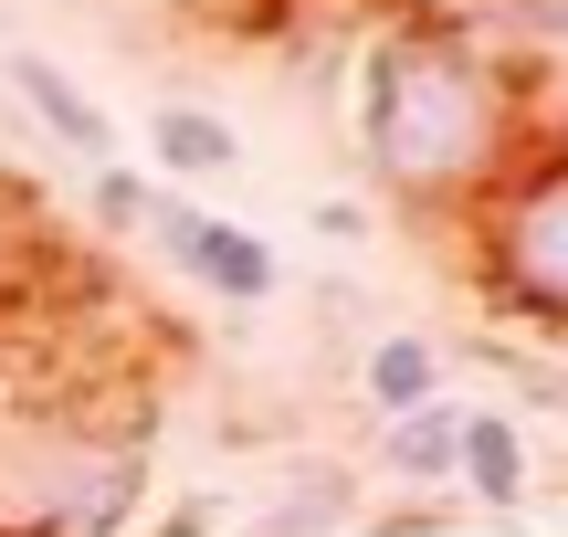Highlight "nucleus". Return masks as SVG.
<instances>
[{
	"mask_svg": "<svg viewBox=\"0 0 568 537\" xmlns=\"http://www.w3.org/2000/svg\"><path fill=\"white\" fill-rule=\"evenodd\" d=\"M316 232H326V243H358L368 211H358V201H316Z\"/></svg>",
	"mask_w": 568,
	"mask_h": 537,
	"instance_id": "12",
	"label": "nucleus"
},
{
	"mask_svg": "<svg viewBox=\"0 0 568 537\" xmlns=\"http://www.w3.org/2000/svg\"><path fill=\"white\" fill-rule=\"evenodd\" d=\"M211 527H222V517H211V496H190V506H180V517H169L159 537H211Z\"/></svg>",
	"mask_w": 568,
	"mask_h": 537,
	"instance_id": "13",
	"label": "nucleus"
},
{
	"mask_svg": "<svg viewBox=\"0 0 568 537\" xmlns=\"http://www.w3.org/2000/svg\"><path fill=\"white\" fill-rule=\"evenodd\" d=\"M84 211H95V222L105 232H138V211H148V180H138V169H84Z\"/></svg>",
	"mask_w": 568,
	"mask_h": 537,
	"instance_id": "9",
	"label": "nucleus"
},
{
	"mask_svg": "<svg viewBox=\"0 0 568 537\" xmlns=\"http://www.w3.org/2000/svg\"><path fill=\"white\" fill-rule=\"evenodd\" d=\"M453 475H464L495 517H516V506H527V433H516V412H464V454H453Z\"/></svg>",
	"mask_w": 568,
	"mask_h": 537,
	"instance_id": "7",
	"label": "nucleus"
},
{
	"mask_svg": "<svg viewBox=\"0 0 568 537\" xmlns=\"http://www.w3.org/2000/svg\"><path fill=\"white\" fill-rule=\"evenodd\" d=\"M138 243H159V264H169V274H190V285L232 295V306H264V295H274V243H264V232L222 222V211L180 201V190H159V180H148Z\"/></svg>",
	"mask_w": 568,
	"mask_h": 537,
	"instance_id": "3",
	"label": "nucleus"
},
{
	"mask_svg": "<svg viewBox=\"0 0 568 537\" xmlns=\"http://www.w3.org/2000/svg\"><path fill=\"white\" fill-rule=\"evenodd\" d=\"M0 74H11V95L42 116V138H53L74 169H116V116H105V105L84 95L53 53H0Z\"/></svg>",
	"mask_w": 568,
	"mask_h": 537,
	"instance_id": "4",
	"label": "nucleus"
},
{
	"mask_svg": "<svg viewBox=\"0 0 568 537\" xmlns=\"http://www.w3.org/2000/svg\"><path fill=\"white\" fill-rule=\"evenodd\" d=\"M379 11H389V21H464V32H474L495 0H379Z\"/></svg>",
	"mask_w": 568,
	"mask_h": 537,
	"instance_id": "10",
	"label": "nucleus"
},
{
	"mask_svg": "<svg viewBox=\"0 0 568 537\" xmlns=\"http://www.w3.org/2000/svg\"><path fill=\"white\" fill-rule=\"evenodd\" d=\"M453 454H464V401H422L379 422V464L400 485H453Z\"/></svg>",
	"mask_w": 568,
	"mask_h": 537,
	"instance_id": "6",
	"label": "nucleus"
},
{
	"mask_svg": "<svg viewBox=\"0 0 568 537\" xmlns=\"http://www.w3.org/2000/svg\"><path fill=\"white\" fill-rule=\"evenodd\" d=\"M422 401H443V348L432 337H410V327H389L379 348H368V412H422Z\"/></svg>",
	"mask_w": 568,
	"mask_h": 537,
	"instance_id": "8",
	"label": "nucleus"
},
{
	"mask_svg": "<svg viewBox=\"0 0 568 537\" xmlns=\"http://www.w3.org/2000/svg\"><path fill=\"white\" fill-rule=\"evenodd\" d=\"M358 537H443V506H400V517H368Z\"/></svg>",
	"mask_w": 568,
	"mask_h": 537,
	"instance_id": "11",
	"label": "nucleus"
},
{
	"mask_svg": "<svg viewBox=\"0 0 568 537\" xmlns=\"http://www.w3.org/2000/svg\"><path fill=\"white\" fill-rule=\"evenodd\" d=\"M464 232L485 243L474 253L485 306L568 337V138H527L516 148V159L495 169V190L464 211Z\"/></svg>",
	"mask_w": 568,
	"mask_h": 537,
	"instance_id": "2",
	"label": "nucleus"
},
{
	"mask_svg": "<svg viewBox=\"0 0 568 537\" xmlns=\"http://www.w3.org/2000/svg\"><path fill=\"white\" fill-rule=\"evenodd\" d=\"M358 148L389 201L464 222L527 148V74L464 21H379L358 63Z\"/></svg>",
	"mask_w": 568,
	"mask_h": 537,
	"instance_id": "1",
	"label": "nucleus"
},
{
	"mask_svg": "<svg viewBox=\"0 0 568 537\" xmlns=\"http://www.w3.org/2000/svg\"><path fill=\"white\" fill-rule=\"evenodd\" d=\"M0 274H11V232H0Z\"/></svg>",
	"mask_w": 568,
	"mask_h": 537,
	"instance_id": "14",
	"label": "nucleus"
},
{
	"mask_svg": "<svg viewBox=\"0 0 568 537\" xmlns=\"http://www.w3.org/2000/svg\"><path fill=\"white\" fill-rule=\"evenodd\" d=\"M148 159H159V190L169 180H222V169H243V126L211 116V105H159L148 116Z\"/></svg>",
	"mask_w": 568,
	"mask_h": 537,
	"instance_id": "5",
	"label": "nucleus"
}]
</instances>
